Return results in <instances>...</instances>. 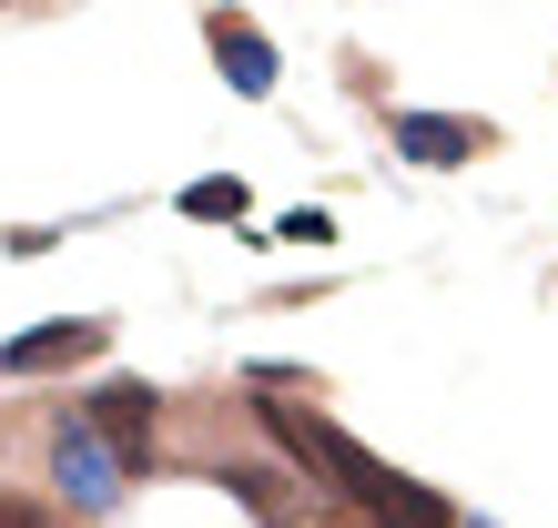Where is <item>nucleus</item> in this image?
<instances>
[{"mask_svg":"<svg viewBox=\"0 0 558 528\" xmlns=\"http://www.w3.org/2000/svg\"><path fill=\"white\" fill-rule=\"evenodd\" d=\"M122 488H133L122 447H112L82 407H61V417H51V499L72 508V518H102V508H122Z\"/></svg>","mask_w":558,"mask_h":528,"instance_id":"obj_1","label":"nucleus"},{"mask_svg":"<svg viewBox=\"0 0 558 528\" xmlns=\"http://www.w3.org/2000/svg\"><path fill=\"white\" fill-rule=\"evenodd\" d=\"M72 407L92 417V427H102V437L122 447V468H153V417H162V396L143 386V376H102V386H92V396H72Z\"/></svg>","mask_w":558,"mask_h":528,"instance_id":"obj_2","label":"nucleus"},{"mask_svg":"<svg viewBox=\"0 0 558 528\" xmlns=\"http://www.w3.org/2000/svg\"><path fill=\"white\" fill-rule=\"evenodd\" d=\"M112 346V325L102 315H51V325H31V336L0 346V376H51V367H92V356Z\"/></svg>","mask_w":558,"mask_h":528,"instance_id":"obj_3","label":"nucleus"},{"mask_svg":"<svg viewBox=\"0 0 558 528\" xmlns=\"http://www.w3.org/2000/svg\"><path fill=\"white\" fill-rule=\"evenodd\" d=\"M498 132L468 122V112H397V163H426V173H457V163H477Z\"/></svg>","mask_w":558,"mask_h":528,"instance_id":"obj_4","label":"nucleus"},{"mask_svg":"<svg viewBox=\"0 0 558 528\" xmlns=\"http://www.w3.org/2000/svg\"><path fill=\"white\" fill-rule=\"evenodd\" d=\"M204 41H214L223 82H234L244 103H265V92L284 82V61H275V41H265V21H244V11H214V21H204Z\"/></svg>","mask_w":558,"mask_h":528,"instance_id":"obj_5","label":"nucleus"},{"mask_svg":"<svg viewBox=\"0 0 558 528\" xmlns=\"http://www.w3.org/2000/svg\"><path fill=\"white\" fill-rule=\"evenodd\" d=\"M173 214H183V224H244L254 193H244V173H204V183L173 193Z\"/></svg>","mask_w":558,"mask_h":528,"instance_id":"obj_6","label":"nucleus"},{"mask_svg":"<svg viewBox=\"0 0 558 528\" xmlns=\"http://www.w3.org/2000/svg\"><path fill=\"white\" fill-rule=\"evenodd\" d=\"M275 244H336V214H315V204H305V214H284V224H275Z\"/></svg>","mask_w":558,"mask_h":528,"instance_id":"obj_7","label":"nucleus"},{"mask_svg":"<svg viewBox=\"0 0 558 528\" xmlns=\"http://www.w3.org/2000/svg\"><path fill=\"white\" fill-rule=\"evenodd\" d=\"M477 528H487V518H477Z\"/></svg>","mask_w":558,"mask_h":528,"instance_id":"obj_8","label":"nucleus"}]
</instances>
